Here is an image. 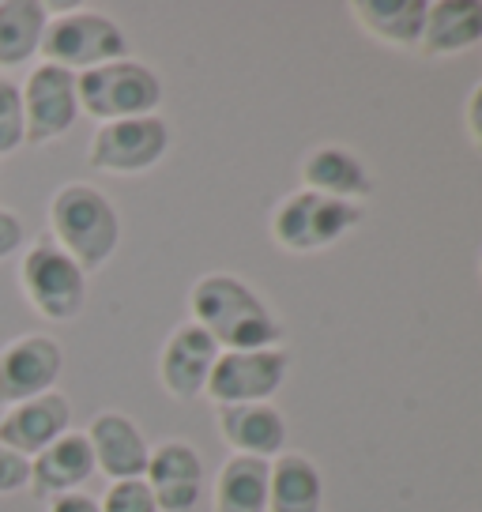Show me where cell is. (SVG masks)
Returning <instances> with one entry per match:
<instances>
[{
    "label": "cell",
    "mask_w": 482,
    "mask_h": 512,
    "mask_svg": "<svg viewBox=\"0 0 482 512\" xmlns=\"http://www.w3.org/2000/svg\"><path fill=\"white\" fill-rule=\"evenodd\" d=\"M189 320L215 339L219 351H268L283 339V324L268 302L230 272L196 279L189 290Z\"/></svg>",
    "instance_id": "1"
},
{
    "label": "cell",
    "mask_w": 482,
    "mask_h": 512,
    "mask_svg": "<svg viewBox=\"0 0 482 512\" xmlns=\"http://www.w3.org/2000/svg\"><path fill=\"white\" fill-rule=\"evenodd\" d=\"M49 238L95 275L121 249V211L91 181H68L49 196Z\"/></svg>",
    "instance_id": "2"
},
{
    "label": "cell",
    "mask_w": 482,
    "mask_h": 512,
    "mask_svg": "<svg viewBox=\"0 0 482 512\" xmlns=\"http://www.w3.org/2000/svg\"><path fill=\"white\" fill-rule=\"evenodd\" d=\"M19 290L34 313L53 324H72L87 309V272L49 234L19 253Z\"/></svg>",
    "instance_id": "3"
},
{
    "label": "cell",
    "mask_w": 482,
    "mask_h": 512,
    "mask_svg": "<svg viewBox=\"0 0 482 512\" xmlns=\"http://www.w3.org/2000/svg\"><path fill=\"white\" fill-rule=\"evenodd\" d=\"M366 219V208L358 204H343V200H328L317 192H287L268 215V238L290 256H309L332 249L343 241L354 226Z\"/></svg>",
    "instance_id": "4"
},
{
    "label": "cell",
    "mask_w": 482,
    "mask_h": 512,
    "mask_svg": "<svg viewBox=\"0 0 482 512\" xmlns=\"http://www.w3.org/2000/svg\"><path fill=\"white\" fill-rule=\"evenodd\" d=\"M76 95H80V117L87 113L98 125L129 121V117L159 113L162 76L136 57H121L76 76Z\"/></svg>",
    "instance_id": "5"
},
{
    "label": "cell",
    "mask_w": 482,
    "mask_h": 512,
    "mask_svg": "<svg viewBox=\"0 0 482 512\" xmlns=\"http://www.w3.org/2000/svg\"><path fill=\"white\" fill-rule=\"evenodd\" d=\"M46 64H57L72 76H83L91 68H102L110 61L129 57V34L121 31V23L95 8H72L61 16H49L42 53Z\"/></svg>",
    "instance_id": "6"
},
{
    "label": "cell",
    "mask_w": 482,
    "mask_h": 512,
    "mask_svg": "<svg viewBox=\"0 0 482 512\" xmlns=\"http://www.w3.org/2000/svg\"><path fill=\"white\" fill-rule=\"evenodd\" d=\"M170 151V121L162 113L98 125L87 147V166L110 177L151 174Z\"/></svg>",
    "instance_id": "7"
},
{
    "label": "cell",
    "mask_w": 482,
    "mask_h": 512,
    "mask_svg": "<svg viewBox=\"0 0 482 512\" xmlns=\"http://www.w3.org/2000/svg\"><path fill=\"white\" fill-rule=\"evenodd\" d=\"M290 358L279 347L268 351H219L208 377V396L215 407H245V403H272L287 381Z\"/></svg>",
    "instance_id": "8"
},
{
    "label": "cell",
    "mask_w": 482,
    "mask_h": 512,
    "mask_svg": "<svg viewBox=\"0 0 482 512\" xmlns=\"http://www.w3.org/2000/svg\"><path fill=\"white\" fill-rule=\"evenodd\" d=\"M65 373V347L49 332H23L0 347V407H16L57 388Z\"/></svg>",
    "instance_id": "9"
},
{
    "label": "cell",
    "mask_w": 482,
    "mask_h": 512,
    "mask_svg": "<svg viewBox=\"0 0 482 512\" xmlns=\"http://www.w3.org/2000/svg\"><path fill=\"white\" fill-rule=\"evenodd\" d=\"M23 95V117H27V144H57L80 121V95L76 76L57 64H34L27 80L19 83Z\"/></svg>",
    "instance_id": "10"
},
{
    "label": "cell",
    "mask_w": 482,
    "mask_h": 512,
    "mask_svg": "<svg viewBox=\"0 0 482 512\" xmlns=\"http://www.w3.org/2000/svg\"><path fill=\"white\" fill-rule=\"evenodd\" d=\"M144 482L159 512H196L204 494V460L189 441L170 437L151 448Z\"/></svg>",
    "instance_id": "11"
},
{
    "label": "cell",
    "mask_w": 482,
    "mask_h": 512,
    "mask_svg": "<svg viewBox=\"0 0 482 512\" xmlns=\"http://www.w3.org/2000/svg\"><path fill=\"white\" fill-rule=\"evenodd\" d=\"M215 358H219V347H215V339H211L204 328H196L193 320L177 324L159 351L162 392H166V396H174V400H181V403L200 400V396H204V388H208Z\"/></svg>",
    "instance_id": "12"
},
{
    "label": "cell",
    "mask_w": 482,
    "mask_h": 512,
    "mask_svg": "<svg viewBox=\"0 0 482 512\" xmlns=\"http://www.w3.org/2000/svg\"><path fill=\"white\" fill-rule=\"evenodd\" d=\"M83 433H87V445L95 456V475H106L110 482L144 479L151 445H147L144 430L136 426V418L106 407L91 418V426Z\"/></svg>",
    "instance_id": "13"
},
{
    "label": "cell",
    "mask_w": 482,
    "mask_h": 512,
    "mask_svg": "<svg viewBox=\"0 0 482 512\" xmlns=\"http://www.w3.org/2000/svg\"><path fill=\"white\" fill-rule=\"evenodd\" d=\"M68 430H72V400L61 388L16 403L0 415V445H8L27 460L53 445L57 437H65Z\"/></svg>",
    "instance_id": "14"
},
{
    "label": "cell",
    "mask_w": 482,
    "mask_h": 512,
    "mask_svg": "<svg viewBox=\"0 0 482 512\" xmlns=\"http://www.w3.org/2000/svg\"><path fill=\"white\" fill-rule=\"evenodd\" d=\"M298 177H302V189L328 196V200H343V204H358L370 200L373 177L366 170V162L358 159L354 151L336 144L313 147L298 162Z\"/></svg>",
    "instance_id": "15"
},
{
    "label": "cell",
    "mask_w": 482,
    "mask_h": 512,
    "mask_svg": "<svg viewBox=\"0 0 482 512\" xmlns=\"http://www.w3.org/2000/svg\"><path fill=\"white\" fill-rule=\"evenodd\" d=\"M95 475V456L87 445V433L68 430L65 437H57L49 448H42L38 456H31V490L38 501H53L83 490Z\"/></svg>",
    "instance_id": "16"
},
{
    "label": "cell",
    "mask_w": 482,
    "mask_h": 512,
    "mask_svg": "<svg viewBox=\"0 0 482 512\" xmlns=\"http://www.w3.org/2000/svg\"><path fill=\"white\" fill-rule=\"evenodd\" d=\"M215 426L230 445V456L268 460L287 448V422L272 403H245V407H215Z\"/></svg>",
    "instance_id": "17"
},
{
    "label": "cell",
    "mask_w": 482,
    "mask_h": 512,
    "mask_svg": "<svg viewBox=\"0 0 482 512\" xmlns=\"http://www.w3.org/2000/svg\"><path fill=\"white\" fill-rule=\"evenodd\" d=\"M482 42V0H437L426 4L418 49L426 57H456Z\"/></svg>",
    "instance_id": "18"
},
{
    "label": "cell",
    "mask_w": 482,
    "mask_h": 512,
    "mask_svg": "<svg viewBox=\"0 0 482 512\" xmlns=\"http://www.w3.org/2000/svg\"><path fill=\"white\" fill-rule=\"evenodd\" d=\"M351 16L358 31L385 49H418L426 0H354Z\"/></svg>",
    "instance_id": "19"
},
{
    "label": "cell",
    "mask_w": 482,
    "mask_h": 512,
    "mask_svg": "<svg viewBox=\"0 0 482 512\" xmlns=\"http://www.w3.org/2000/svg\"><path fill=\"white\" fill-rule=\"evenodd\" d=\"M268 512H324V479L302 452H283L268 467Z\"/></svg>",
    "instance_id": "20"
},
{
    "label": "cell",
    "mask_w": 482,
    "mask_h": 512,
    "mask_svg": "<svg viewBox=\"0 0 482 512\" xmlns=\"http://www.w3.org/2000/svg\"><path fill=\"white\" fill-rule=\"evenodd\" d=\"M49 8L38 0H0V68H23L42 53Z\"/></svg>",
    "instance_id": "21"
},
{
    "label": "cell",
    "mask_w": 482,
    "mask_h": 512,
    "mask_svg": "<svg viewBox=\"0 0 482 512\" xmlns=\"http://www.w3.org/2000/svg\"><path fill=\"white\" fill-rule=\"evenodd\" d=\"M268 460L230 456L215 475L211 512H268Z\"/></svg>",
    "instance_id": "22"
},
{
    "label": "cell",
    "mask_w": 482,
    "mask_h": 512,
    "mask_svg": "<svg viewBox=\"0 0 482 512\" xmlns=\"http://www.w3.org/2000/svg\"><path fill=\"white\" fill-rule=\"evenodd\" d=\"M27 147V117H23V95L19 83L0 76V159Z\"/></svg>",
    "instance_id": "23"
},
{
    "label": "cell",
    "mask_w": 482,
    "mask_h": 512,
    "mask_svg": "<svg viewBox=\"0 0 482 512\" xmlns=\"http://www.w3.org/2000/svg\"><path fill=\"white\" fill-rule=\"evenodd\" d=\"M98 512H159V509H155V497L147 490V482L129 479L106 486V494L98 497Z\"/></svg>",
    "instance_id": "24"
},
{
    "label": "cell",
    "mask_w": 482,
    "mask_h": 512,
    "mask_svg": "<svg viewBox=\"0 0 482 512\" xmlns=\"http://www.w3.org/2000/svg\"><path fill=\"white\" fill-rule=\"evenodd\" d=\"M31 486V460L0 445V497H12Z\"/></svg>",
    "instance_id": "25"
},
{
    "label": "cell",
    "mask_w": 482,
    "mask_h": 512,
    "mask_svg": "<svg viewBox=\"0 0 482 512\" xmlns=\"http://www.w3.org/2000/svg\"><path fill=\"white\" fill-rule=\"evenodd\" d=\"M27 249V223L12 208H0V264Z\"/></svg>",
    "instance_id": "26"
},
{
    "label": "cell",
    "mask_w": 482,
    "mask_h": 512,
    "mask_svg": "<svg viewBox=\"0 0 482 512\" xmlns=\"http://www.w3.org/2000/svg\"><path fill=\"white\" fill-rule=\"evenodd\" d=\"M464 125H467V136H471V144L482 151V83L467 95V106H464Z\"/></svg>",
    "instance_id": "27"
},
{
    "label": "cell",
    "mask_w": 482,
    "mask_h": 512,
    "mask_svg": "<svg viewBox=\"0 0 482 512\" xmlns=\"http://www.w3.org/2000/svg\"><path fill=\"white\" fill-rule=\"evenodd\" d=\"M46 512H98V497L76 490V494H65V497H53V501H46Z\"/></svg>",
    "instance_id": "28"
},
{
    "label": "cell",
    "mask_w": 482,
    "mask_h": 512,
    "mask_svg": "<svg viewBox=\"0 0 482 512\" xmlns=\"http://www.w3.org/2000/svg\"><path fill=\"white\" fill-rule=\"evenodd\" d=\"M479 275H482V256H479Z\"/></svg>",
    "instance_id": "29"
}]
</instances>
